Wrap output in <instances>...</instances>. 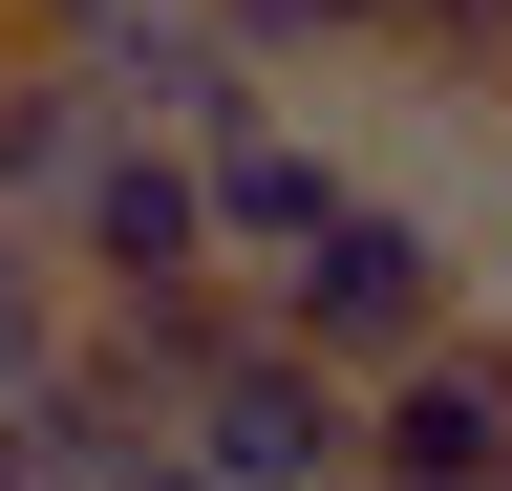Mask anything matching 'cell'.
Listing matches in <instances>:
<instances>
[{
  "label": "cell",
  "mask_w": 512,
  "mask_h": 491,
  "mask_svg": "<svg viewBox=\"0 0 512 491\" xmlns=\"http://www.w3.org/2000/svg\"><path fill=\"white\" fill-rule=\"evenodd\" d=\"M256 321H278L299 363H342V385H384L406 342L470 321V214L406 193V171H342V214H320L278 278H256Z\"/></svg>",
  "instance_id": "cell-1"
},
{
  "label": "cell",
  "mask_w": 512,
  "mask_h": 491,
  "mask_svg": "<svg viewBox=\"0 0 512 491\" xmlns=\"http://www.w3.org/2000/svg\"><path fill=\"white\" fill-rule=\"evenodd\" d=\"M171 470H192V491H363V385L299 363L278 321H235V342L171 385Z\"/></svg>",
  "instance_id": "cell-2"
},
{
  "label": "cell",
  "mask_w": 512,
  "mask_h": 491,
  "mask_svg": "<svg viewBox=\"0 0 512 491\" xmlns=\"http://www.w3.org/2000/svg\"><path fill=\"white\" fill-rule=\"evenodd\" d=\"M363 491H512V321L491 299L363 385Z\"/></svg>",
  "instance_id": "cell-3"
},
{
  "label": "cell",
  "mask_w": 512,
  "mask_h": 491,
  "mask_svg": "<svg viewBox=\"0 0 512 491\" xmlns=\"http://www.w3.org/2000/svg\"><path fill=\"white\" fill-rule=\"evenodd\" d=\"M342 129H320V86H256V107H214L192 129V214H214V278H278L320 214H342Z\"/></svg>",
  "instance_id": "cell-4"
},
{
  "label": "cell",
  "mask_w": 512,
  "mask_h": 491,
  "mask_svg": "<svg viewBox=\"0 0 512 491\" xmlns=\"http://www.w3.org/2000/svg\"><path fill=\"white\" fill-rule=\"evenodd\" d=\"M43 257H64V299H86V321H107V299H171V278H214L192 150H171V129H107V150H86V193L43 214Z\"/></svg>",
  "instance_id": "cell-5"
},
{
  "label": "cell",
  "mask_w": 512,
  "mask_h": 491,
  "mask_svg": "<svg viewBox=\"0 0 512 491\" xmlns=\"http://www.w3.org/2000/svg\"><path fill=\"white\" fill-rule=\"evenodd\" d=\"M64 65H86V107H107V129H214V107H256V65H235V43L214 22H192V0H128V22H64Z\"/></svg>",
  "instance_id": "cell-6"
},
{
  "label": "cell",
  "mask_w": 512,
  "mask_h": 491,
  "mask_svg": "<svg viewBox=\"0 0 512 491\" xmlns=\"http://www.w3.org/2000/svg\"><path fill=\"white\" fill-rule=\"evenodd\" d=\"M0 427H22V470H43V491H128V470H150V449H171V406H150V385H128V363H107L86 321H64V363H43V385H22V406H0Z\"/></svg>",
  "instance_id": "cell-7"
},
{
  "label": "cell",
  "mask_w": 512,
  "mask_h": 491,
  "mask_svg": "<svg viewBox=\"0 0 512 491\" xmlns=\"http://www.w3.org/2000/svg\"><path fill=\"white\" fill-rule=\"evenodd\" d=\"M86 150H107V107H86V65H64L43 22H0V235H43L64 193H86Z\"/></svg>",
  "instance_id": "cell-8"
},
{
  "label": "cell",
  "mask_w": 512,
  "mask_h": 491,
  "mask_svg": "<svg viewBox=\"0 0 512 491\" xmlns=\"http://www.w3.org/2000/svg\"><path fill=\"white\" fill-rule=\"evenodd\" d=\"M64 321H86V299H64V257H43V235H0V406L64 363Z\"/></svg>",
  "instance_id": "cell-9"
},
{
  "label": "cell",
  "mask_w": 512,
  "mask_h": 491,
  "mask_svg": "<svg viewBox=\"0 0 512 491\" xmlns=\"http://www.w3.org/2000/svg\"><path fill=\"white\" fill-rule=\"evenodd\" d=\"M0 22H43V43H64V22H128V0H0Z\"/></svg>",
  "instance_id": "cell-10"
},
{
  "label": "cell",
  "mask_w": 512,
  "mask_h": 491,
  "mask_svg": "<svg viewBox=\"0 0 512 491\" xmlns=\"http://www.w3.org/2000/svg\"><path fill=\"white\" fill-rule=\"evenodd\" d=\"M0 491H43V470H22V427H0Z\"/></svg>",
  "instance_id": "cell-11"
},
{
  "label": "cell",
  "mask_w": 512,
  "mask_h": 491,
  "mask_svg": "<svg viewBox=\"0 0 512 491\" xmlns=\"http://www.w3.org/2000/svg\"><path fill=\"white\" fill-rule=\"evenodd\" d=\"M128 491H192V470H171V449H150V470H128Z\"/></svg>",
  "instance_id": "cell-12"
}]
</instances>
